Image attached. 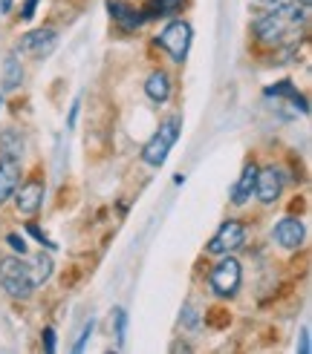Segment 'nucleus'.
<instances>
[{
  "mask_svg": "<svg viewBox=\"0 0 312 354\" xmlns=\"http://www.w3.org/2000/svg\"><path fill=\"white\" fill-rule=\"evenodd\" d=\"M306 21H309V9L289 0L284 6H269L263 15H257L252 24V35L266 49H275V52L295 49L304 38Z\"/></svg>",
  "mask_w": 312,
  "mask_h": 354,
  "instance_id": "nucleus-1",
  "label": "nucleus"
},
{
  "mask_svg": "<svg viewBox=\"0 0 312 354\" xmlns=\"http://www.w3.org/2000/svg\"><path fill=\"white\" fill-rule=\"evenodd\" d=\"M180 130H182V115H168V118L159 124V130H156V133L148 138V145L142 147V153H139L142 165H148V167H162L165 158H168V153H171V147L177 145Z\"/></svg>",
  "mask_w": 312,
  "mask_h": 354,
  "instance_id": "nucleus-2",
  "label": "nucleus"
},
{
  "mask_svg": "<svg viewBox=\"0 0 312 354\" xmlns=\"http://www.w3.org/2000/svg\"><path fill=\"white\" fill-rule=\"evenodd\" d=\"M0 288H3L12 299H29L35 291V282L29 274V265L24 257H0Z\"/></svg>",
  "mask_w": 312,
  "mask_h": 354,
  "instance_id": "nucleus-3",
  "label": "nucleus"
},
{
  "mask_svg": "<svg viewBox=\"0 0 312 354\" xmlns=\"http://www.w3.org/2000/svg\"><path fill=\"white\" fill-rule=\"evenodd\" d=\"M240 282H243V265L232 254L220 257V262L208 271V288H211V294L220 299L234 297L240 291Z\"/></svg>",
  "mask_w": 312,
  "mask_h": 354,
  "instance_id": "nucleus-4",
  "label": "nucleus"
},
{
  "mask_svg": "<svg viewBox=\"0 0 312 354\" xmlns=\"http://www.w3.org/2000/svg\"><path fill=\"white\" fill-rule=\"evenodd\" d=\"M191 24L188 21H173L156 35V46H159L162 52H168V58L173 61V64H185V58H188V49H191Z\"/></svg>",
  "mask_w": 312,
  "mask_h": 354,
  "instance_id": "nucleus-5",
  "label": "nucleus"
},
{
  "mask_svg": "<svg viewBox=\"0 0 312 354\" xmlns=\"http://www.w3.org/2000/svg\"><path fill=\"white\" fill-rule=\"evenodd\" d=\"M246 225H243L240 219H225L220 227H217V234L211 236V242L205 245V254H211V257H225V254H234L240 251L243 245H246Z\"/></svg>",
  "mask_w": 312,
  "mask_h": 354,
  "instance_id": "nucleus-6",
  "label": "nucleus"
},
{
  "mask_svg": "<svg viewBox=\"0 0 312 354\" xmlns=\"http://www.w3.org/2000/svg\"><path fill=\"white\" fill-rule=\"evenodd\" d=\"M284 187H286V176L281 167L266 165V167H257V185H254V196L260 205H277V199L284 196Z\"/></svg>",
  "mask_w": 312,
  "mask_h": 354,
  "instance_id": "nucleus-7",
  "label": "nucleus"
},
{
  "mask_svg": "<svg viewBox=\"0 0 312 354\" xmlns=\"http://www.w3.org/2000/svg\"><path fill=\"white\" fill-rule=\"evenodd\" d=\"M44 196H46V185L41 176H29L26 182L17 185V190L12 193V199H15V210L21 216H35L41 210L44 205Z\"/></svg>",
  "mask_w": 312,
  "mask_h": 354,
  "instance_id": "nucleus-8",
  "label": "nucleus"
},
{
  "mask_svg": "<svg viewBox=\"0 0 312 354\" xmlns=\"http://www.w3.org/2000/svg\"><path fill=\"white\" fill-rule=\"evenodd\" d=\"M55 44H58V29L41 26V29L24 35V41H21V46H17V52H29V55H35V58H46L49 52L55 49Z\"/></svg>",
  "mask_w": 312,
  "mask_h": 354,
  "instance_id": "nucleus-9",
  "label": "nucleus"
},
{
  "mask_svg": "<svg viewBox=\"0 0 312 354\" xmlns=\"http://www.w3.org/2000/svg\"><path fill=\"white\" fill-rule=\"evenodd\" d=\"M272 239L281 245L284 251H298V248L304 245V222L298 216H284L275 225Z\"/></svg>",
  "mask_w": 312,
  "mask_h": 354,
  "instance_id": "nucleus-10",
  "label": "nucleus"
},
{
  "mask_svg": "<svg viewBox=\"0 0 312 354\" xmlns=\"http://www.w3.org/2000/svg\"><path fill=\"white\" fill-rule=\"evenodd\" d=\"M24 165L21 158H3L0 156V205H6L12 199V193L21 185Z\"/></svg>",
  "mask_w": 312,
  "mask_h": 354,
  "instance_id": "nucleus-11",
  "label": "nucleus"
},
{
  "mask_svg": "<svg viewBox=\"0 0 312 354\" xmlns=\"http://www.w3.org/2000/svg\"><path fill=\"white\" fill-rule=\"evenodd\" d=\"M107 12L113 17V24L121 29V32H133L145 24V15L142 9H133L130 3H125V0H107Z\"/></svg>",
  "mask_w": 312,
  "mask_h": 354,
  "instance_id": "nucleus-12",
  "label": "nucleus"
},
{
  "mask_svg": "<svg viewBox=\"0 0 312 354\" xmlns=\"http://www.w3.org/2000/svg\"><path fill=\"white\" fill-rule=\"evenodd\" d=\"M254 185H257V165L249 162L246 167H243L237 185L232 187V202H234L237 207H243V205H246V202L254 196Z\"/></svg>",
  "mask_w": 312,
  "mask_h": 354,
  "instance_id": "nucleus-13",
  "label": "nucleus"
},
{
  "mask_svg": "<svg viewBox=\"0 0 312 354\" xmlns=\"http://www.w3.org/2000/svg\"><path fill=\"white\" fill-rule=\"evenodd\" d=\"M171 90H173V81L165 69H153L145 81V95L153 101V104H165L171 98Z\"/></svg>",
  "mask_w": 312,
  "mask_h": 354,
  "instance_id": "nucleus-14",
  "label": "nucleus"
},
{
  "mask_svg": "<svg viewBox=\"0 0 312 354\" xmlns=\"http://www.w3.org/2000/svg\"><path fill=\"white\" fill-rule=\"evenodd\" d=\"M182 6H185V0H148L142 6V15H145V21H159V17L180 15Z\"/></svg>",
  "mask_w": 312,
  "mask_h": 354,
  "instance_id": "nucleus-15",
  "label": "nucleus"
},
{
  "mask_svg": "<svg viewBox=\"0 0 312 354\" xmlns=\"http://www.w3.org/2000/svg\"><path fill=\"white\" fill-rule=\"evenodd\" d=\"M24 153H26V141H24L21 130L9 127V130L0 133V156L3 158H21L24 162Z\"/></svg>",
  "mask_w": 312,
  "mask_h": 354,
  "instance_id": "nucleus-16",
  "label": "nucleus"
},
{
  "mask_svg": "<svg viewBox=\"0 0 312 354\" xmlns=\"http://www.w3.org/2000/svg\"><path fill=\"white\" fill-rule=\"evenodd\" d=\"M24 84V64L17 58V49L9 52L6 61H3V93H12Z\"/></svg>",
  "mask_w": 312,
  "mask_h": 354,
  "instance_id": "nucleus-17",
  "label": "nucleus"
},
{
  "mask_svg": "<svg viewBox=\"0 0 312 354\" xmlns=\"http://www.w3.org/2000/svg\"><path fill=\"white\" fill-rule=\"evenodd\" d=\"M266 95H275V98H289V101H292L301 113H306V110H309L306 98L298 93V86H295L292 81H277L275 86H269V90H266Z\"/></svg>",
  "mask_w": 312,
  "mask_h": 354,
  "instance_id": "nucleus-18",
  "label": "nucleus"
},
{
  "mask_svg": "<svg viewBox=\"0 0 312 354\" xmlns=\"http://www.w3.org/2000/svg\"><path fill=\"white\" fill-rule=\"evenodd\" d=\"M26 265H29V274H32L35 288L44 286V282L52 277V268H55V265H52V257H46L44 251H41V254H35V257H32Z\"/></svg>",
  "mask_w": 312,
  "mask_h": 354,
  "instance_id": "nucleus-19",
  "label": "nucleus"
},
{
  "mask_svg": "<svg viewBox=\"0 0 312 354\" xmlns=\"http://www.w3.org/2000/svg\"><path fill=\"white\" fill-rule=\"evenodd\" d=\"M113 317H116V340H119V346H125V334H128V314H125V308H116V311H113Z\"/></svg>",
  "mask_w": 312,
  "mask_h": 354,
  "instance_id": "nucleus-20",
  "label": "nucleus"
},
{
  "mask_svg": "<svg viewBox=\"0 0 312 354\" xmlns=\"http://www.w3.org/2000/svg\"><path fill=\"white\" fill-rule=\"evenodd\" d=\"M6 245L12 248V254H17V257H26L29 254V245H26V239L21 234H6Z\"/></svg>",
  "mask_w": 312,
  "mask_h": 354,
  "instance_id": "nucleus-21",
  "label": "nucleus"
},
{
  "mask_svg": "<svg viewBox=\"0 0 312 354\" xmlns=\"http://www.w3.org/2000/svg\"><path fill=\"white\" fill-rule=\"evenodd\" d=\"M26 231H29V234H32L35 239H38L41 245H46V248H49V251H55V242H52V239H49V236H46L44 231H41V227H38V225H32V222H29V225H26Z\"/></svg>",
  "mask_w": 312,
  "mask_h": 354,
  "instance_id": "nucleus-22",
  "label": "nucleus"
},
{
  "mask_svg": "<svg viewBox=\"0 0 312 354\" xmlns=\"http://www.w3.org/2000/svg\"><path fill=\"white\" fill-rule=\"evenodd\" d=\"M41 343H44V351H46V354L55 351V328L46 326V328L41 331Z\"/></svg>",
  "mask_w": 312,
  "mask_h": 354,
  "instance_id": "nucleus-23",
  "label": "nucleus"
},
{
  "mask_svg": "<svg viewBox=\"0 0 312 354\" xmlns=\"http://www.w3.org/2000/svg\"><path fill=\"white\" fill-rule=\"evenodd\" d=\"M38 3H41V0H24V6H21V17H24V21H32L35 12H38Z\"/></svg>",
  "mask_w": 312,
  "mask_h": 354,
  "instance_id": "nucleus-24",
  "label": "nucleus"
},
{
  "mask_svg": "<svg viewBox=\"0 0 312 354\" xmlns=\"http://www.w3.org/2000/svg\"><path fill=\"white\" fill-rule=\"evenodd\" d=\"M93 326H96L93 320H90V323H87V326H84V331H81V337H78V343L73 346V351H84V346H87V337H90V334H93Z\"/></svg>",
  "mask_w": 312,
  "mask_h": 354,
  "instance_id": "nucleus-25",
  "label": "nucleus"
},
{
  "mask_svg": "<svg viewBox=\"0 0 312 354\" xmlns=\"http://www.w3.org/2000/svg\"><path fill=\"white\" fill-rule=\"evenodd\" d=\"M78 107H81V101H76V104H73V110H69V121H67V127H69V130L76 127V118H78Z\"/></svg>",
  "mask_w": 312,
  "mask_h": 354,
  "instance_id": "nucleus-26",
  "label": "nucleus"
},
{
  "mask_svg": "<svg viewBox=\"0 0 312 354\" xmlns=\"http://www.w3.org/2000/svg\"><path fill=\"white\" fill-rule=\"evenodd\" d=\"M301 354H309V328L301 331Z\"/></svg>",
  "mask_w": 312,
  "mask_h": 354,
  "instance_id": "nucleus-27",
  "label": "nucleus"
},
{
  "mask_svg": "<svg viewBox=\"0 0 312 354\" xmlns=\"http://www.w3.org/2000/svg\"><path fill=\"white\" fill-rule=\"evenodd\" d=\"M12 3H15V0H0V15H9L12 12Z\"/></svg>",
  "mask_w": 312,
  "mask_h": 354,
  "instance_id": "nucleus-28",
  "label": "nucleus"
},
{
  "mask_svg": "<svg viewBox=\"0 0 312 354\" xmlns=\"http://www.w3.org/2000/svg\"><path fill=\"white\" fill-rule=\"evenodd\" d=\"M257 3H263V6H284V3H289V0H257Z\"/></svg>",
  "mask_w": 312,
  "mask_h": 354,
  "instance_id": "nucleus-29",
  "label": "nucleus"
},
{
  "mask_svg": "<svg viewBox=\"0 0 312 354\" xmlns=\"http://www.w3.org/2000/svg\"><path fill=\"white\" fill-rule=\"evenodd\" d=\"M295 3H301V6H306V9H309V3H312V0H295Z\"/></svg>",
  "mask_w": 312,
  "mask_h": 354,
  "instance_id": "nucleus-30",
  "label": "nucleus"
},
{
  "mask_svg": "<svg viewBox=\"0 0 312 354\" xmlns=\"http://www.w3.org/2000/svg\"><path fill=\"white\" fill-rule=\"evenodd\" d=\"M0 107H3V95H0Z\"/></svg>",
  "mask_w": 312,
  "mask_h": 354,
  "instance_id": "nucleus-31",
  "label": "nucleus"
}]
</instances>
